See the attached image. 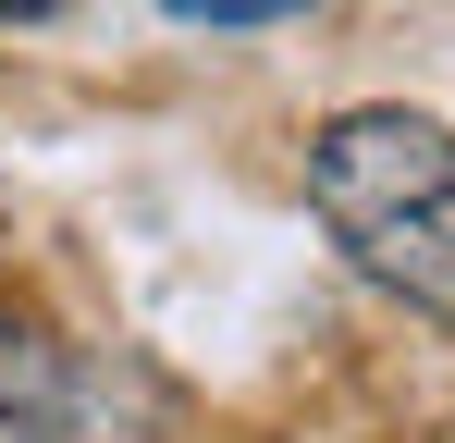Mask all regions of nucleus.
<instances>
[{
	"instance_id": "nucleus-1",
	"label": "nucleus",
	"mask_w": 455,
	"mask_h": 443,
	"mask_svg": "<svg viewBox=\"0 0 455 443\" xmlns=\"http://www.w3.org/2000/svg\"><path fill=\"white\" fill-rule=\"evenodd\" d=\"M307 210L381 295H406L419 320H455V124L332 111L307 136Z\"/></svg>"
},
{
	"instance_id": "nucleus-2",
	"label": "nucleus",
	"mask_w": 455,
	"mask_h": 443,
	"mask_svg": "<svg viewBox=\"0 0 455 443\" xmlns=\"http://www.w3.org/2000/svg\"><path fill=\"white\" fill-rule=\"evenodd\" d=\"M160 431H172V394L124 345L0 320V443H160Z\"/></svg>"
},
{
	"instance_id": "nucleus-3",
	"label": "nucleus",
	"mask_w": 455,
	"mask_h": 443,
	"mask_svg": "<svg viewBox=\"0 0 455 443\" xmlns=\"http://www.w3.org/2000/svg\"><path fill=\"white\" fill-rule=\"evenodd\" d=\"M160 12H185V25H271V12H307V0H160Z\"/></svg>"
},
{
	"instance_id": "nucleus-4",
	"label": "nucleus",
	"mask_w": 455,
	"mask_h": 443,
	"mask_svg": "<svg viewBox=\"0 0 455 443\" xmlns=\"http://www.w3.org/2000/svg\"><path fill=\"white\" fill-rule=\"evenodd\" d=\"M37 12H62V0H0V25H37Z\"/></svg>"
}]
</instances>
